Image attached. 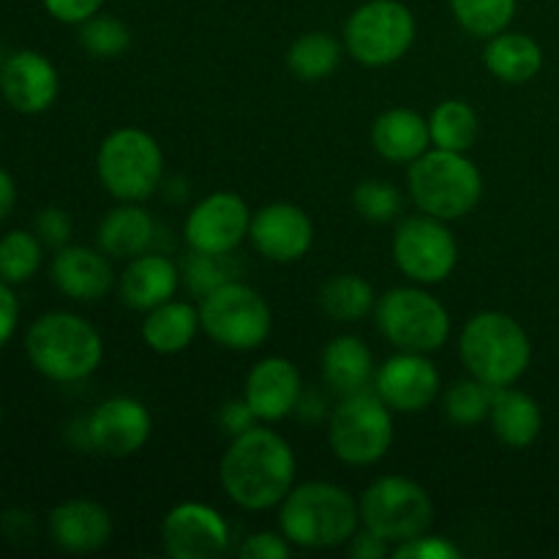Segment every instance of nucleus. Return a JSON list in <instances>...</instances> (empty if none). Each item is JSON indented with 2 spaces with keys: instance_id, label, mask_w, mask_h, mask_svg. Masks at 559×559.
Masks as SVG:
<instances>
[{
  "instance_id": "dca6fc26",
  "label": "nucleus",
  "mask_w": 559,
  "mask_h": 559,
  "mask_svg": "<svg viewBox=\"0 0 559 559\" xmlns=\"http://www.w3.org/2000/svg\"><path fill=\"white\" fill-rule=\"evenodd\" d=\"M162 544L173 559H216L229 549V524L205 502H180L164 516Z\"/></svg>"
},
{
  "instance_id": "58836bf2",
  "label": "nucleus",
  "mask_w": 559,
  "mask_h": 559,
  "mask_svg": "<svg viewBox=\"0 0 559 559\" xmlns=\"http://www.w3.org/2000/svg\"><path fill=\"white\" fill-rule=\"evenodd\" d=\"M293 549L284 533H254L240 544L238 555L243 559H289Z\"/></svg>"
},
{
  "instance_id": "a211bd4d",
  "label": "nucleus",
  "mask_w": 559,
  "mask_h": 559,
  "mask_svg": "<svg viewBox=\"0 0 559 559\" xmlns=\"http://www.w3.org/2000/svg\"><path fill=\"white\" fill-rule=\"evenodd\" d=\"M243 399L260 424H278L298 409L304 399V380L289 358L260 360L251 366L243 385Z\"/></svg>"
},
{
  "instance_id": "1a4fd4ad",
  "label": "nucleus",
  "mask_w": 559,
  "mask_h": 559,
  "mask_svg": "<svg viewBox=\"0 0 559 559\" xmlns=\"http://www.w3.org/2000/svg\"><path fill=\"white\" fill-rule=\"evenodd\" d=\"M374 325L385 342L407 353H437L451 338V314L420 287H393L377 298Z\"/></svg>"
},
{
  "instance_id": "6e6552de",
  "label": "nucleus",
  "mask_w": 559,
  "mask_h": 559,
  "mask_svg": "<svg viewBox=\"0 0 559 559\" xmlns=\"http://www.w3.org/2000/svg\"><path fill=\"white\" fill-rule=\"evenodd\" d=\"M360 527L399 546L429 533L435 524V500L429 491L404 475H385L366 486L358 500Z\"/></svg>"
},
{
  "instance_id": "f3484780",
  "label": "nucleus",
  "mask_w": 559,
  "mask_h": 559,
  "mask_svg": "<svg viewBox=\"0 0 559 559\" xmlns=\"http://www.w3.org/2000/svg\"><path fill=\"white\" fill-rule=\"evenodd\" d=\"M249 240L260 257L289 265L309 254L314 243V224L304 207L293 202H271L251 213Z\"/></svg>"
},
{
  "instance_id": "aec40b11",
  "label": "nucleus",
  "mask_w": 559,
  "mask_h": 559,
  "mask_svg": "<svg viewBox=\"0 0 559 559\" xmlns=\"http://www.w3.org/2000/svg\"><path fill=\"white\" fill-rule=\"evenodd\" d=\"M49 276L66 298L80 300V304H96V300L107 298L109 289L115 287V271L107 254L102 249H87V246L58 249Z\"/></svg>"
},
{
  "instance_id": "f257e3e1",
  "label": "nucleus",
  "mask_w": 559,
  "mask_h": 559,
  "mask_svg": "<svg viewBox=\"0 0 559 559\" xmlns=\"http://www.w3.org/2000/svg\"><path fill=\"white\" fill-rule=\"evenodd\" d=\"M295 451L278 431L251 426L235 435L218 464V480L229 502L251 513L282 506L295 486Z\"/></svg>"
},
{
  "instance_id": "72a5a7b5",
  "label": "nucleus",
  "mask_w": 559,
  "mask_h": 559,
  "mask_svg": "<svg viewBox=\"0 0 559 559\" xmlns=\"http://www.w3.org/2000/svg\"><path fill=\"white\" fill-rule=\"evenodd\" d=\"M491 388L478 382L475 377L469 380L453 382L442 399V413L451 424L456 426H478L489 420L491 409Z\"/></svg>"
},
{
  "instance_id": "393cba45",
  "label": "nucleus",
  "mask_w": 559,
  "mask_h": 559,
  "mask_svg": "<svg viewBox=\"0 0 559 559\" xmlns=\"http://www.w3.org/2000/svg\"><path fill=\"white\" fill-rule=\"evenodd\" d=\"M98 249L112 260H131L151 249L156 238V222L140 202H123L112 207L98 224Z\"/></svg>"
},
{
  "instance_id": "b1692460",
  "label": "nucleus",
  "mask_w": 559,
  "mask_h": 559,
  "mask_svg": "<svg viewBox=\"0 0 559 559\" xmlns=\"http://www.w3.org/2000/svg\"><path fill=\"white\" fill-rule=\"evenodd\" d=\"M489 424L502 445L522 451L533 445L544 431V413L530 393L508 385L491 393Z\"/></svg>"
},
{
  "instance_id": "7ed1b4c3",
  "label": "nucleus",
  "mask_w": 559,
  "mask_h": 559,
  "mask_svg": "<svg viewBox=\"0 0 559 559\" xmlns=\"http://www.w3.org/2000/svg\"><path fill=\"white\" fill-rule=\"evenodd\" d=\"M459 358L469 377L497 388L516 385L530 369L533 344L522 322L506 311H478L459 333Z\"/></svg>"
},
{
  "instance_id": "423d86ee",
  "label": "nucleus",
  "mask_w": 559,
  "mask_h": 559,
  "mask_svg": "<svg viewBox=\"0 0 559 559\" xmlns=\"http://www.w3.org/2000/svg\"><path fill=\"white\" fill-rule=\"evenodd\" d=\"M396 437L393 409L377 393L358 391L342 396L328 420L333 456L347 467H371L388 456Z\"/></svg>"
},
{
  "instance_id": "2f4dec72",
  "label": "nucleus",
  "mask_w": 559,
  "mask_h": 559,
  "mask_svg": "<svg viewBox=\"0 0 559 559\" xmlns=\"http://www.w3.org/2000/svg\"><path fill=\"white\" fill-rule=\"evenodd\" d=\"M448 5L464 33L486 41L508 31L516 14V0H448Z\"/></svg>"
},
{
  "instance_id": "ea45409f",
  "label": "nucleus",
  "mask_w": 559,
  "mask_h": 559,
  "mask_svg": "<svg viewBox=\"0 0 559 559\" xmlns=\"http://www.w3.org/2000/svg\"><path fill=\"white\" fill-rule=\"evenodd\" d=\"M71 229H74L71 216L66 211H60V207H47V211L38 213L36 233L38 238H41V243L55 246V249H63V246H69L71 240Z\"/></svg>"
},
{
  "instance_id": "473e14b6",
  "label": "nucleus",
  "mask_w": 559,
  "mask_h": 559,
  "mask_svg": "<svg viewBox=\"0 0 559 559\" xmlns=\"http://www.w3.org/2000/svg\"><path fill=\"white\" fill-rule=\"evenodd\" d=\"M41 238L25 229H14L0 238V278L9 284H22L33 278L41 267Z\"/></svg>"
},
{
  "instance_id": "c9c22d12",
  "label": "nucleus",
  "mask_w": 559,
  "mask_h": 559,
  "mask_svg": "<svg viewBox=\"0 0 559 559\" xmlns=\"http://www.w3.org/2000/svg\"><path fill=\"white\" fill-rule=\"evenodd\" d=\"M353 205L358 211L360 218L371 224H388L393 218L402 216L404 197L391 180L371 178L364 180V183L355 186L353 191Z\"/></svg>"
},
{
  "instance_id": "ddd939ff",
  "label": "nucleus",
  "mask_w": 559,
  "mask_h": 559,
  "mask_svg": "<svg viewBox=\"0 0 559 559\" xmlns=\"http://www.w3.org/2000/svg\"><path fill=\"white\" fill-rule=\"evenodd\" d=\"M251 211L243 197L216 191L197 202L183 222V240L189 251L227 257L249 238Z\"/></svg>"
},
{
  "instance_id": "c03bdc74",
  "label": "nucleus",
  "mask_w": 559,
  "mask_h": 559,
  "mask_svg": "<svg viewBox=\"0 0 559 559\" xmlns=\"http://www.w3.org/2000/svg\"><path fill=\"white\" fill-rule=\"evenodd\" d=\"M349 555L355 559H382L391 555V544L364 527V533H355V538L349 540Z\"/></svg>"
},
{
  "instance_id": "79ce46f5",
  "label": "nucleus",
  "mask_w": 559,
  "mask_h": 559,
  "mask_svg": "<svg viewBox=\"0 0 559 559\" xmlns=\"http://www.w3.org/2000/svg\"><path fill=\"white\" fill-rule=\"evenodd\" d=\"M16 322H20V304H16V295L11 293V284L0 278V349L14 336Z\"/></svg>"
},
{
  "instance_id": "9d476101",
  "label": "nucleus",
  "mask_w": 559,
  "mask_h": 559,
  "mask_svg": "<svg viewBox=\"0 0 559 559\" xmlns=\"http://www.w3.org/2000/svg\"><path fill=\"white\" fill-rule=\"evenodd\" d=\"M200 325L218 347L251 353L271 336L273 311L254 287L233 278L200 298Z\"/></svg>"
},
{
  "instance_id": "a19ab883",
  "label": "nucleus",
  "mask_w": 559,
  "mask_h": 559,
  "mask_svg": "<svg viewBox=\"0 0 559 559\" xmlns=\"http://www.w3.org/2000/svg\"><path fill=\"white\" fill-rule=\"evenodd\" d=\"M107 0H44V9L63 25H82L96 16Z\"/></svg>"
},
{
  "instance_id": "c85d7f7f",
  "label": "nucleus",
  "mask_w": 559,
  "mask_h": 559,
  "mask_svg": "<svg viewBox=\"0 0 559 559\" xmlns=\"http://www.w3.org/2000/svg\"><path fill=\"white\" fill-rule=\"evenodd\" d=\"M429 134L431 147L453 153L473 151L480 136L478 109L462 98H448V102L437 104L435 112L429 115Z\"/></svg>"
},
{
  "instance_id": "f704fd0d",
  "label": "nucleus",
  "mask_w": 559,
  "mask_h": 559,
  "mask_svg": "<svg viewBox=\"0 0 559 559\" xmlns=\"http://www.w3.org/2000/svg\"><path fill=\"white\" fill-rule=\"evenodd\" d=\"M80 44L93 58H120L131 47V27L118 16L98 11L80 25Z\"/></svg>"
},
{
  "instance_id": "e433bc0d",
  "label": "nucleus",
  "mask_w": 559,
  "mask_h": 559,
  "mask_svg": "<svg viewBox=\"0 0 559 559\" xmlns=\"http://www.w3.org/2000/svg\"><path fill=\"white\" fill-rule=\"evenodd\" d=\"M222 260L224 257L191 251L183 260V267H180V278L186 282L189 293H194L197 298H205V295L213 293L216 287L233 282V278H229V271L222 265Z\"/></svg>"
},
{
  "instance_id": "f03ea898",
  "label": "nucleus",
  "mask_w": 559,
  "mask_h": 559,
  "mask_svg": "<svg viewBox=\"0 0 559 559\" xmlns=\"http://www.w3.org/2000/svg\"><path fill=\"white\" fill-rule=\"evenodd\" d=\"M358 527V500L328 480L293 486L278 506V530L298 549H338L355 538Z\"/></svg>"
},
{
  "instance_id": "412c9836",
  "label": "nucleus",
  "mask_w": 559,
  "mask_h": 559,
  "mask_svg": "<svg viewBox=\"0 0 559 559\" xmlns=\"http://www.w3.org/2000/svg\"><path fill=\"white\" fill-rule=\"evenodd\" d=\"M49 538L69 555H93L112 538V516L102 502L66 500L49 513Z\"/></svg>"
},
{
  "instance_id": "a878e982",
  "label": "nucleus",
  "mask_w": 559,
  "mask_h": 559,
  "mask_svg": "<svg viewBox=\"0 0 559 559\" xmlns=\"http://www.w3.org/2000/svg\"><path fill=\"white\" fill-rule=\"evenodd\" d=\"M484 66L495 80L506 85H524L544 69V49L527 33L502 31L486 41Z\"/></svg>"
},
{
  "instance_id": "6ab92c4d",
  "label": "nucleus",
  "mask_w": 559,
  "mask_h": 559,
  "mask_svg": "<svg viewBox=\"0 0 559 559\" xmlns=\"http://www.w3.org/2000/svg\"><path fill=\"white\" fill-rule=\"evenodd\" d=\"M0 93L16 112H47L60 93L58 69L41 52L22 49L11 55L0 69Z\"/></svg>"
},
{
  "instance_id": "a18cd8bd",
  "label": "nucleus",
  "mask_w": 559,
  "mask_h": 559,
  "mask_svg": "<svg viewBox=\"0 0 559 559\" xmlns=\"http://www.w3.org/2000/svg\"><path fill=\"white\" fill-rule=\"evenodd\" d=\"M14 202H16V186L14 178L0 167V222L14 211Z\"/></svg>"
},
{
  "instance_id": "7c9ffc66",
  "label": "nucleus",
  "mask_w": 559,
  "mask_h": 559,
  "mask_svg": "<svg viewBox=\"0 0 559 559\" xmlns=\"http://www.w3.org/2000/svg\"><path fill=\"white\" fill-rule=\"evenodd\" d=\"M342 63V44L331 33L311 31L295 38L287 52V66L300 82H322Z\"/></svg>"
},
{
  "instance_id": "f8f14e48",
  "label": "nucleus",
  "mask_w": 559,
  "mask_h": 559,
  "mask_svg": "<svg viewBox=\"0 0 559 559\" xmlns=\"http://www.w3.org/2000/svg\"><path fill=\"white\" fill-rule=\"evenodd\" d=\"M391 254L399 271L420 287L442 284L459 265V243L445 222L435 216L404 218L391 240Z\"/></svg>"
},
{
  "instance_id": "49530a36",
  "label": "nucleus",
  "mask_w": 559,
  "mask_h": 559,
  "mask_svg": "<svg viewBox=\"0 0 559 559\" xmlns=\"http://www.w3.org/2000/svg\"><path fill=\"white\" fill-rule=\"evenodd\" d=\"M0 424H3V409H0Z\"/></svg>"
},
{
  "instance_id": "4c0bfd02",
  "label": "nucleus",
  "mask_w": 559,
  "mask_h": 559,
  "mask_svg": "<svg viewBox=\"0 0 559 559\" xmlns=\"http://www.w3.org/2000/svg\"><path fill=\"white\" fill-rule=\"evenodd\" d=\"M393 559H459L462 551L451 544V540L440 538V535L424 533L418 538L399 544L391 549Z\"/></svg>"
},
{
  "instance_id": "cd10ccee",
  "label": "nucleus",
  "mask_w": 559,
  "mask_h": 559,
  "mask_svg": "<svg viewBox=\"0 0 559 559\" xmlns=\"http://www.w3.org/2000/svg\"><path fill=\"white\" fill-rule=\"evenodd\" d=\"M322 377L336 393L366 391L374 380V355L369 344L358 336H336L322 349Z\"/></svg>"
},
{
  "instance_id": "20e7f679",
  "label": "nucleus",
  "mask_w": 559,
  "mask_h": 559,
  "mask_svg": "<svg viewBox=\"0 0 559 559\" xmlns=\"http://www.w3.org/2000/svg\"><path fill=\"white\" fill-rule=\"evenodd\" d=\"M33 369L52 382H82L104 360L102 333L80 314L49 311L38 317L25 336Z\"/></svg>"
},
{
  "instance_id": "4468645a",
  "label": "nucleus",
  "mask_w": 559,
  "mask_h": 559,
  "mask_svg": "<svg viewBox=\"0 0 559 559\" xmlns=\"http://www.w3.org/2000/svg\"><path fill=\"white\" fill-rule=\"evenodd\" d=\"M153 435L151 409L131 396H112L98 404L85 424V440L98 456L129 459L147 445Z\"/></svg>"
},
{
  "instance_id": "9b49d317",
  "label": "nucleus",
  "mask_w": 559,
  "mask_h": 559,
  "mask_svg": "<svg viewBox=\"0 0 559 559\" xmlns=\"http://www.w3.org/2000/svg\"><path fill=\"white\" fill-rule=\"evenodd\" d=\"M418 25L402 0H369L349 14L344 25V47L355 63L385 69L413 49Z\"/></svg>"
},
{
  "instance_id": "4be33fe9",
  "label": "nucleus",
  "mask_w": 559,
  "mask_h": 559,
  "mask_svg": "<svg viewBox=\"0 0 559 559\" xmlns=\"http://www.w3.org/2000/svg\"><path fill=\"white\" fill-rule=\"evenodd\" d=\"M180 287V267L164 254L131 257L118 276L120 304L134 311H151L175 298Z\"/></svg>"
},
{
  "instance_id": "bb28decb",
  "label": "nucleus",
  "mask_w": 559,
  "mask_h": 559,
  "mask_svg": "<svg viewBox=\"0 0 559 559\" xmlns=\"http://www.w3.org/2000/svg\"><path fill=\"white\" fill-rule=\"evenodd\" d=\"M200 331V309L175 298L145 311V320H142V342L156 355L183 353Z\"/></svg>"
},
{
  "instance_id": "5701e85b",
  "label": "nucleus",
  "mask_w": 559,
  "mask_h": 559,
  "mask_svg": "<svg viewBox=\"0 0 559 559\" xmlns=\"http://www.w3.org/2000/svg\"><path fill=\"white\" fill-rule=\"evenodd\" d=\"M371 145L385 162L413 164L431 147L429 120L409 107L385 109L371 126Z\"/></svg>"
},
{
  "instance_id": "c756f323",
  "label": "nucleus",
  "mask_w": 559,
  "mask_h": 559,
  "mask_svg": "<svg viewBox=\"0 0 559 559\" xmlns=\"http://www.w3.org/2000/svg\"><path fill=\"white\" fill-rule=\"evenodd\" d=\"M377 293L358 273H338L320 287V309L333 322H360L374 314Z\"/></svg>"
},
{
  "instance_id": "37998d69",
  "label": "nucleus",
  "mask_w": 559,
  "mask_h": 559,
  "mask_svg": "<svg viewBox=\"0 0 559 559\" xmlns=\"http://www.w3.org/2000/svg\"><path fill=\"white\" fill-rule=\"evenodd\" d=\"M260 420H257V415L251 413V407L246 404V399H240V402H227L222 409V426L229 431V435H243L246 429H251V426H257Z\"/></svg>"
},
{
  "instance_id": "2eb2a0df",
  "label": "nucleus",
  "mask_w": 559,
  "mask_h": 559,
  "mask_svg": "<svg viewBox=\"0 0 559 559\" xmlns=\"http://www.w3.org/2000/svg\"><path fill=\"white\" fill-rule=\"evenodd\" d=\"M440 369L426 353L399 349L374 371V393L393 413H426L440 396Z\"/></svg>"
},
{
  "instance_id": "39448f33",
  "label": "nucleus",
  "mask_w": 559,
  "mask_h": 559,
  "mask_svg": "<svg viewBox=\"0 0 559 559\" xmlns=\"http://www.w3.org/2000/svg\"><path fill=\"white\" fill-rule=\"evenodd\" d=\"M407 189L415 207L440 222L469 216L484 200V175L467 153L429 147L409 164Z\"/></svg>"
},
{
  "instance_id": "0eeeda50",
  "label": "nucleus",
  "mask_w": 559,
  "mask_h": 559,
  "mask_svg": "<svg viewBox=\"0 0 559 559\" xmlns=\"http://www.w3.org/2000/svg\"><path fill=\"white\" fill-rule=\"evenodd\" d=\"M96 173L118 202H145L164 180V153L156 136L142 129H118L98 145Z\"/></svg>"
}]
</instances>
